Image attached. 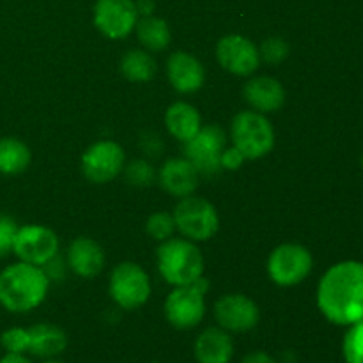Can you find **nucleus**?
Masks as SVG:
<instances>
[{"label": "nucleus", "instance_id": "1", "mask_svg": "<svg viewBox=\"0 0 363 363\" xmlns=\"http://www.w3.org/2000/svg\"><path fill=\"white\" fill-rule=\"evenodd\" d=\"M318 307L333 325L363 321V262L344 261L332 266L319 282Z\"/></svg>", "mask_w": 363, "mask_h": 363}, {"label": "nucleus", "instance_id": "2", "mask_svg": "<svg viewBox=\"0 0 363 363\" xmlns=\"http://www.w3.org/2000/svg\"><path fill=\"white\" fill-rule=\"evenodd\" d=\"M50 279L41 266L16 262L0 272V305L14 314L34 311L45 301Z\"/></svg>", "mask_w": 363, "mask_h": 363}, {"label": "nucleus", "instance_id": "3", "mask_svg": "<svg viewBox=\"0 0 363 363\" xmlns=\"http://www.w3.org/2000/svg\"><path fill=\"white\" fill-rule=\"evenodd\" d=\"M158 269L170 286H188L202 277L204 259L194 241L169 238L158 248Z\"/></svg>", "mask_w": 363, "mask_h": 363}, {"label": "nucleus", "instance_id": "4", "mask_svg": "<svg viewBox=\"0 0 363 363\" xmlns=\"http://www.w3.org/2000/svg\"><path fill=\"white\" fill-rule=\"evenodd\" d=\"M234 147L247 160H259L268 155L275 145V131L264 113L245 110L233 119Z\"/></svg>", "mask_w": 363, "mask_h": 363}, {"label": "nucleus", "instance_id": "5", "mask_svg": "<svg viewBox=\"0 0 363 363\" xmlns=\"http://www.w3.org/2000/svg\"><path fill=\"white\" fill-rule=\"evenodd\" d=\"M208 287L209 282L202 277L194 284L176 287L165 301L167 321L177 330H191L201 325L206 315L204 293Z\"/></svg>", "mask_w": 363, "mask_h": 363}, {"label": "nucleus", "instance_id": "6", "mask_svg": "<svg viewBox=\"0 0 363 363\" xmlns=\"http://www.w3.org/2000/svg\"><path fill=\"white\" fill-rule=\"evenodd\" d=\"M176 229L181 230L186 240L206 241L218 233L220 220L215 206L202 197L188 195L181 199L174 209Z\"/></svg>", "mask_w": 363, "mask_h": 363}, {"label": "nucleus", "instance_id": "7", "mask_svg": "<svg viewBox=\"0 0 363 363\" xmlns=\"http://www.w3.org/2000/svg\"><path fill=\"white\" fill-rule=\"evenodd\" d=\"M225 133L216 124L201 126L195 137L184 142V158L195 167L199 176L213 177L222 170Z\"/></svg>", "mask_w": 363, "mask_h": 363}, {"label": "nucleus", "instance_id": "8", "mask_svg": "<svg viewBox=\"0 0 363 363\" xmlns=\"http://www.w3.org/2000/svg\"><path fill=\"white\" fill-rule=\"evenodd\" d=\"M110 296L124 311L142 307L151 296V280L135 262H121L110 275Z\"/></svg>", "mask_w": 363, "mask_h": 363}, {"label": "nucleus", "instance_id": "9", "mask_svg": "<svg viewBox=\"0 0 363 363\" xmlns=\"http://www.w3.org/2000/svg\"><path fill=\"white\" fill-rule=\"evenodd\" d=\"M311 269V252L296 243L280 245L272 252L268 259V273L277 286H296L307 279Z\"/></svg>", "mask_w": 363, "mask_h": 363}, {"label": "nucleus", "instance_id": "10", "mask_svg": "<svg viewBox=\"0 0 363 363\" xmlns=\"http://www.w3.org/2000/svg\"><path fill=\"white\" fill-rule=\"evenodd\" d=\"M13 252L21 262L34 266H45L59 252V238L45 225L18 227Z\"/></svg>", "mask_w": 363, "mask_h": 363}, {"label": "nucleus", "instance_id": "11", "mask_svg": "<svg viewBox=\"0 0 363 363\" xmlns=\"http://www.w3.org/2000/svg\"><path fill=\"white\" fill-rule=\"evenodd\" d=\"M124 160V151L117 142H96L82 156V172L91 183H110L123 172Z\"/></svg>", "mask_w": 363, "mask_h": 363}, {"label": "nucleus", "instance_id": "12", "mask_svg": "<svg viewBox=\"0 0 363 363\" xmlns=\"http://www.w3.org/2000/svg\"><path fill=\"white\" fill-rule=\"evenodd\" d=\"M138 21L133 0H98L94 6V25L105 38L123 39Z\"/></svg>", "mask_w": 363, "mask_h": 363}, {"label": "nucleus", "instance_id": "13", "mask_svg": "<svg viewBox=\"0 0 363 363\" xmlns=\"http://www.w3.org/2000/svg\"><path fill=\"white\" fill-rule=\"evenodd\" d=\"M216 59L220 66L238 77H248L261 64L259 48L245 35H225L216 45Z\"/></svg>", "mask_w": 363, "mask_h": 363}, {"label": "nucleus", "instance_id": "14", "mask_svg": "<svg viewBox=\"0 0 363 363\" xmlns=\"http://www.w3.org/2000/svg\"><path fill=\"white\" fill-rule=\"evenodd\" d=\"M215 318L225 332L245 333L257 326L261 314L252 298L245 294H225L216 301Z\"/></svg>", "mask_w": 363, "mask_h": 363}, {"label": "nucleus", "instance_id": "15", "mask_svg": "<svg viewBox=\"0 0 363 363\" xmlns=\"http://www.w3.org/2000/svg\"><path fill=\"white\" fill-rule=\"evenodd\" d=\"M167 74L177 92L190 94L204 85L206 71L199 59L188 52H174L167 60Z\"/></svg>", "mask_w": 363, "mask_h": 363}, {"label": "nucleus", "instance_id": "16", "mask_svg": "<svg viewBox=\"0 0 363 363\" xmlns=\"http://www.w3.org/2000/svg\"><path fill=\"white\" fill-rule=\"evenodd\" d=\"M160 184L174 197H188L199 186V172L186 158H172L160 169Z\"/></svg>", "mask_w": 363, "mask_h": 363}, {"label": "nucleus", "instance_id": "17", "mask_svg": "<svg viewBox=\"0 0 363 363\" xmlns=\"http://www.w3.org/2000/svg\"><path fill=\"white\" fill-rule=\"evenodd\" d=\"M245 99L248 105L261 113H272L282 108L286 101V91L282 84L272 77L252 78L245 85Z\"/></svg>", "mask_w": 363, "mask_h": 363}, {"label": "nucleus", "instance_id": "18", "mask_svg": "<svg viewBox=\"0 0 363 363\" xmlns=\"http://www.w3.org/2000/svg\"><path fill=\"white\" fill-rule=\"evenodd\" d=\"M67 264L82 279H92L105 266V252L91 238H77L67 250Z\"/></svg>", "mask_w": 363, "mask_h": 363}, {"label": "nucleus", "instance_id": "19", "mask_svg": "<svg viewBox=\"0 0 363 363\" xmlns=\"http://www.w3.org/2000/svg\"><path fill=\"white\" fill-rule=\"evenodd\" d=\"M194 354L197 363H230L234 342L223 328H208L195 340Z\"/></svg>", "mask_w": 363, "mask_h": 363}, {"label": "nucleus", "instance_id": "20", "mask_svg": "<svg viewBox=\"0 0 363 363\" xmlns=\"http://www.w3.org/2000/svg\"><path fill=\"white\" fill-rule=\"evenodd\" d=\"M67 347V335L52 323H38L28 328V353L41 360L59 357Z\"/></svg>", "mask_w": 363, "mask_h": 363}, {"label": "nucleus", "instance_id": "21", "mask_svg": "<svg viewBox=\"0 0 363 363\" xmlns=\"http://www.w3.org/2000/svg\"><path fill=\"white\" fill-rule=\"evenodd\" d=\"M167 130L179 142H188L201 130V116L190 103L177 101L165 113Z\"/></svg>", "mask_w": 363, "mask_h": 363}, {"label": "nucleus", "instance_id": "22", "mask_svg": "<svg viewBox=\"0 0 363 363\" xmlns=\"http://www.w3.org/2000/svg\"><path fill=\"white\" fill-rule=\"evenodd\" d=\"M30 165V149L16 137L0 138V174L16 176Z\"/></svg>", "mask_w": 363, "mask_h": 363}, {"label": "nucleus", "instance_id": "23", "mask_svg": "<svg viewBox=\"0 0 363 363\" xmlns=\"http://www.w3.org/2000/svg\"><path fill=\"white\" fill-rule=\"evenodd\" d=\"M137 35L149 52H162L170 43V28L165 20L158 16H144L137 21Z\"/></svg>", "mask_w": 363, "mask_h": 363}, {"label": "nucleus", "instance_id": "24", "mask_svg": "<svg viewBox=\"0 0 363 363\" xmlns=\"http://www.w3.org/2000/svg\"><path fill=\"white\" fill-rule=\"evenodd\" d=\"M121 73L124 78L137 84L149 82L156 73V60L151 53L144 50H130L126 55L121 59Z\"/></svg>", "mask_w": 363, "mask_h": 363}, {"label": "nucleus", "instance_id": "25", "mask_svg": "<svg viewBox=\"0 0 363 363\" xmlns=\"http://www.w3.org/2000/svg\"><path fill=\"white\" fill-rule=\"evenodd\" d=\"M342 357L346 363H363V321L347 326L342 340Z\"/></svg>", "mask_w": 363, "mask_h": 363}, {"label": "nucleus", "instance_id": "26", "mask_svg": "<svg viewBox=\"0 0 363 363\" xmlns=\"http://www.w3.org/2000/svg\"><path fill=\"white\" fill-rule=\"evenodd\" d=\"M147 234L158 241H165L172 238L174 230H176V222H174V215L169 213H155L149 216L147 220Z\"/></svg>", "mask_w": 363, "mask_h": 363}, {"label": "nucleus", "instance_id": "27", "mask_svg": "<svg viewBox=\"0 0 363 363\" xmlns=\"http://www.w3.org/2000/svg\"><path fill=\"white\" fill-rule=\"evenodd\" d=\"M0 344L6 353H28V328L21 326L7 328L0 335Z\"/></svg>", "mask_w": 363, "mask_h": 363}, {"label": "nucleus", "instance_id": "28", "mask_svg": "<svg viewBox=\"0 0 363 363\" xmlns=\"http://www.w3.org/2000/svg\"><path fill=\"white\" fill-rule=\"evenodd\" d=\"M126 174L128 183L135 184V186H147L151 184V181L155 179V169L149 165L144 160H135L124 170Z\"/></svg>", "mask_w": 363, "mask_h": 363}, {"label": "nucleus", "instance_id": "29", "mask_svg": "<svg viewBox=\"0 0 363 363\" xmlns=\"http://www.w3.org/2000/svg\"><path fill=\"white\" fill-rule=\"evenodd\" d=\"M259 55L269 64H279L289 55V45L280 38H269L261 45Z\"/></svg>", "mask_w": 363, "mask_h": 363}, {"label": "nucleus", "instance_id": "30", "mask_svg": "<svg viewBox=\"0 0 363 363\" xmlns=\"http://www.w3.org/2000/svg\"><path fill=\"white\" fill-rule=\"evenodd\" d=\"M16 233V220L9 215H0V259L7 257L13 252Z\"/></svg>", "mask_w": 363, "mask_h": 363}, {"label": "nucleus", "instance_id": "31", "mask_svg": "<svg viewBox=\"0 0 363 363\" xmlns=\"http://www.w3.org/2000/svg\"><path fill=\"white\" fill-rule=\"evenodd\" d=\"M245 160L247 158H245V156L241 155L236 147L227 149V151H223V155H222V169H227V170L240 169V167L243 165Z\"/></svg>", "mask_w": 363, "mask_h": 363}, {"label": "nucleus", "instance_id": "32", "mask_svg": "<svg viewBox=\"0 0 363 363\" xmlns=\"http://www.w3.org/2000/svg\"><path fill=\"white\" fill-rule=\"evenodd\" d=\"M240 363H279L272 354H268L266 351H254V353H248Z\"/></svg>", "mask_w": 363, "mask_h": 363}, {"label": "nucleus", "instance_id": "33", "mask_svg": "<svg viewBox=\"0 0 363 363\" xmlns=\"http://www.w3.org/2000/svg\"><path fill=\"white\" fill-rule=\"evenodd\" d=\"M0 363H32L27 353H4Z\"/></svg>", "mask_w": 363, "mask_h": 363}, {"label": "nucleus", "instance_id": "34", "mask_svg": "<svg viewBox=\"0 0 363 363\" xmlns=\"http://www.w3.org/2000/svg\"><path fill=\"white\" fill-rule=\"evenodd\" d=\"M152 9H155V4L149 2V0H138V2H137L138 14H144V16H151Z\"/></svg>", "mask_w": 363, "mask_h": 363}, {"label": "nucleus", "instance_id": "35", "mask_svg": "<svg viewBox=\"0 0 363 363\" xmlns=\"http://www.w3.org/2000/svg\"><path fill=\"white\" fill-rule=\"evenodd\" d=\"M43 363H64V362L55 360V358H50V360H43Z\"/></svg>", "mask_w": 363, "mask_h": 363}, {"label": "nucleus", "instance_id": "36", "mask_svg": "<svg viewBox=\"0 0 363 363\" xmlns=\"http://www.w3.org/2000/svg\"><path fill=\"white\" fill-rule=\"evenodd\" d=\"M362 165H363V156H362Z\"/></svg>", "mask_w": 363, "mask_h": 363}]
</instances>
